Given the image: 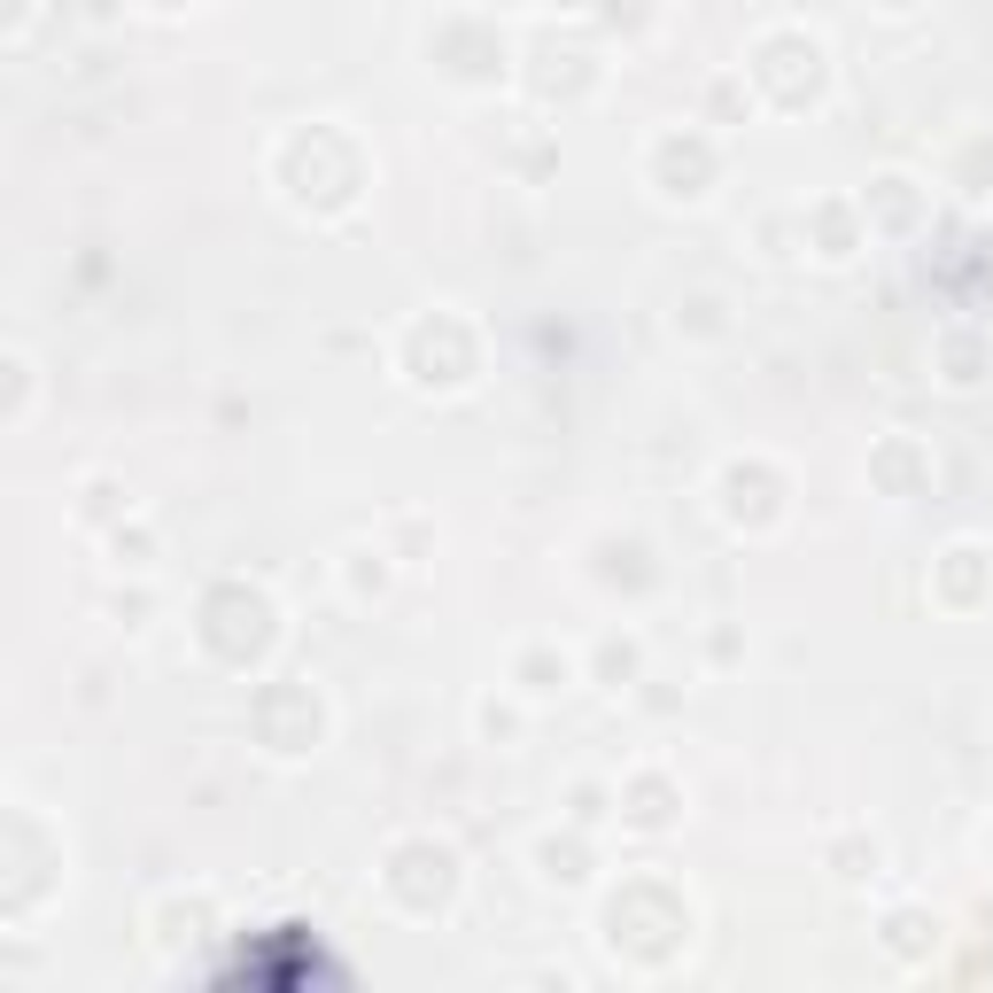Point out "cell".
Returning a JSON list of instances; mask_svg holds the SVG:
<instances>
[{
  "label": "cell",
  "mask_w": 993,
  "mask_h": 993,
  "mask_svg": "<svg viewBox=\"0 0 993 993\" xmlns=\"http://www.w3.org/2000/svg\"><path fill=\"white\" fill-rule=\"evenodd\" d=\"M109 513H133V505L117 497V482H109V474H94V482H86V505H78V520H109Z\"/></svg>",
  "instance_id": "cell-1"
}]
</instances>
